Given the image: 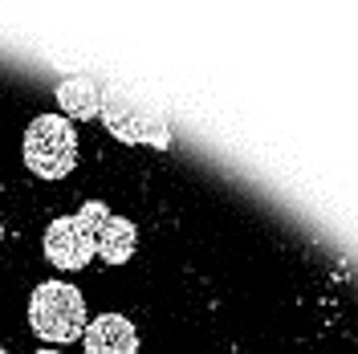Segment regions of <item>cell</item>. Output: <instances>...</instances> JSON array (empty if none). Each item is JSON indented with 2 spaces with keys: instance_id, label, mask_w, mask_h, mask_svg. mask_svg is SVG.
Masks as SVG:
<instances>
[{
  "instance_id": "6da1fadb",
  "label": "cell",
  "mask_w": 358,
  "mask_h": 354,
  "mask_svg": "<svg viewBox=\"0 0 358 354\" xmlns=\"http://www.w3.org/2000/svg\"><path fill=\"white\" fill-rule=\"evenodd\" d=\"M29 326L49 346L78 342L90 326L82 289L69 285V281H41V285L29 293Z\"/></svg>"
},
{
  "instance_id": "7a4b0ae2",
  "label": "cell",
  "mask_w": 358,
  "mask_h": 354,
  "mask_svg": "<svg viewBox=\"0 0 358 354\" xmlns=\"http://www.w3.org/2000/svg\"><path fill=\"white\" fill-rule=\"evenodd\" d=\"M106 216H110V208L102 199L82 204V212H73V216H57L45 228V241H41L45 261L53 269H66V273L86 269L98 257V224Z\"/></svg>"
},
{
  "instance_id": "3957f363",
  "label": "cell",
  "mask_w": 358,
  "mask_h": 354,
  "mask_svg": "<svg viewBox=\"0 0 358 354\" xmlns=\"http://www.w3.org/2000/svg\"><path fill=\"white\" fill-rule=\"evenodd\" d=\"M24 167L37 179H66L78 167V131L62 114H37L24 127Z\"/></svg>"
},
{
  "instance_id": "277c9868",
  "label": "cell",
  "mask_w": 358,
  "mask_h": 354,
  "mask_svg": "<svg viewBox=\"0 0 358 354\" xmlns=\"http://www.w3.org/2000/svg\"><path fill=\"white\" fill-rule=\"evenodd\" d=\"M102 122H106V131L118 139V143H143V147H159V151H167L171 147V127H167V118L155 111V106H147V102H138L134 94L118 86H102Z\"/></svg>"
},
{
  "instance_id": "5b68a950",
  "label": "cell",
  "mask_w": 358,
  "mask_h": 354,
  "mask_svg": "<svg viewBox=\"0 0 358 354\" xmlns=\"http://www.w3.org/2000/svg\"><path fill=\"white\" fill-rule=\"evenodd\" d=\"M82 346L86 354H138V330L122 313H102L86 326Z\"/></svg>"
},
{
  "instance_id": "8992f818",
  "label": "cell",
  "mask_w": 358,
  "mask_h": 354,
  "mask_svg": "<svg viewBox=\"0 0 358 354\" xmlns=\"http://www.w3.org/2000/svg\"><path fill=\"white\" fill-rule=\"evenodd\" d=\"M57 106H62V118L69 122H86V118H98L102 111V82L90 78V73H78L57 86Z\"/></svg>"
},
{
  "instance_id": "52a82bcc",
  "label": "cell",
  "mask_w": 358,
  "mask_h": 354,
  "mask_svg": "<svg viewBox=\"0 0 358 354\" xmlns=\"http://www.w3.org/2000/svg\"><path fill=\"white\" fill-rule=\"evenodd\" d=\"M134 248H138V228H134V220L110 212L106 220L98 224V257L106 265H127L134 257Z\"/></svg>"
},
{
  "instance_id": "ba28073f",
  "label": "cell",
  "mask_w": 358,
  "mask_h": 354,
  "mask_svg": "<svg viewBox=\"0 0 358 354\" xmlns=\"http://www.w3.org/2000/svg\"><path fill=\"white\" fill-rule=\"evenodd\" d=\"M37 354H57V351H37Z\"/></svg>"
},
{
  "instance_id": "9c48e42d",
  "label": "cell",
  "mask_w": 358,
  "mask_h": 354,
  "mask_svg": "<svg viewBox=\"0 0 358 354\" xmlns=\"http://www.w3.org/2000/svg\"><path fill=\"white\" fill-rule=\"evenodd\" d=\"M0 241H4V224H0Z\"/></svg>"
},
{
  "instance_id": "30bf717a",
  "label": "cell",
  "mask_w": 358,
  "mask_h": 354,
  "mask_svg": "<svg viewBox=\"0 0 358 354\" xmlns=\"http://www.w3.org/2000/svg\"><path fill=\"white\" fill-rule=\"evenodd\" d=\"M0 354H8V351H4V346H0Z\"/></svg>"
}]
</instances>
